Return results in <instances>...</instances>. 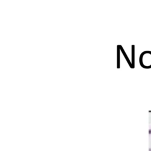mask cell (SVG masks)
<instances>
[{"instance_id":"6da1fadb","label":"cell","mask_w":151,"mask_h":151,"mask_svg":"<svg viewBox=\"0 0 151 151\" xmlns=\"http://www.w3.org/2000/svg\"><path fill=\"white\" fill-rule=\"evenodd\" d=\"M140 65L145 68H151V51H145L141 53L139 57Z\"/></svg>"}]
</instances>
